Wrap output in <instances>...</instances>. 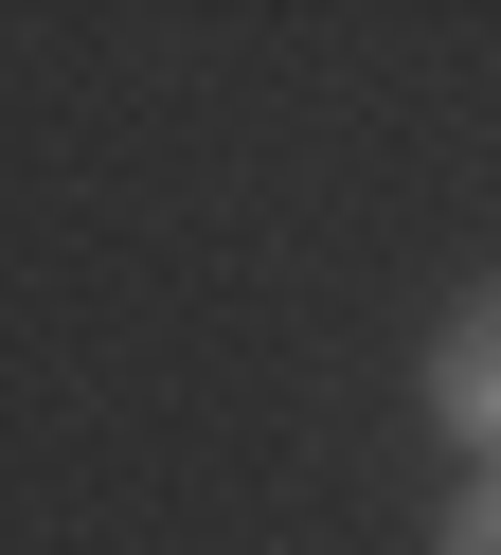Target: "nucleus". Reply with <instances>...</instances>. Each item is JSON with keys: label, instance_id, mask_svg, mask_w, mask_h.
I'll use <instances>...</instances> for the list:
<instances>
[{"label": "nucleus", "instance_id": "nucleus-2", "mask_svg": "<svg viewBox=\"0 0 501 555\" xmlns=\"http://www.w3.org/2000/svg\"><path fill=\"white\" fill-rule=\"evenodd\" d=\"M429 555H501V466H465V502L429 519Z\"/></svg>", "mask_w": 501, "mask_h": 555}, {"label": "nucleus", "instance_id": "nucleus-1", "mask_svg": "<svg viewBox=\"0 0 501 555\" xmlns=\"http://www.w3.org/2000/svg\"><path fill=\"white\" fill-rule=\"evenodd\" d=\"M412 395H429V430L465 448V466H501V269L429 323V359H412Z\"/></svg>", "mask_w": 501, "mask_h": 555}]
</instances>
